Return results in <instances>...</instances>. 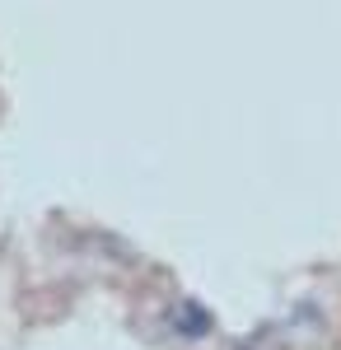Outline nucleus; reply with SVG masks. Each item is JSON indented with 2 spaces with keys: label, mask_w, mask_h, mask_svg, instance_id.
I'll return each instance as SVG.
<instances>
[{
  "label": "nucleus",
  "mask_w": 341,
  "mask_h": 350,
  "mask_svg": "<svg viewBox=\"0 0 341 350\" xmlns=\"http://www.w3.org/2000/svg\"><path fill=\"white\" fill-rule=\"evenodd\" d=\"M173 332H178V336H206L210 313L201 304H178V308H173Z\"/></svg>",
  "instance_id": "obj_1"
}]
</instances>
